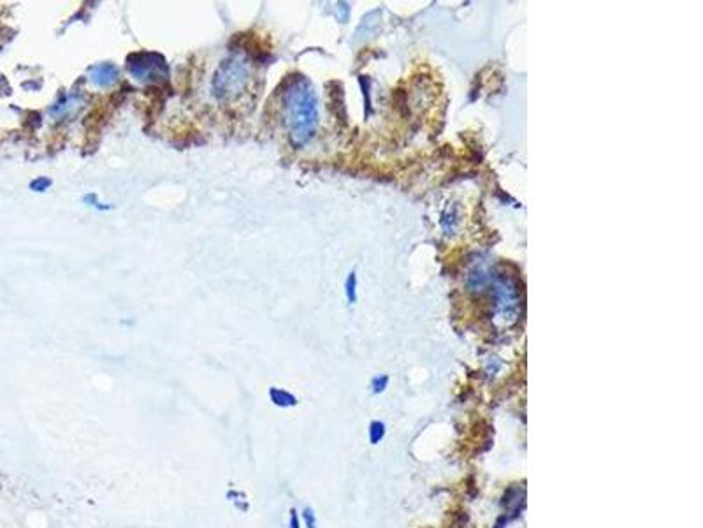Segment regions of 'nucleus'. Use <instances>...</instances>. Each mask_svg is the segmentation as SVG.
<instances>
[{"mask_svg":"<svg viewBox=\"0 0 703 528\" xmlns=\"http://www.w3.org/2000/svg\"><path fill=\"white\" fill-rule=\"evenodd\" d=\"M283 104L290 139L296 146L306 145L319 123V100L312 83L303 76L292 78L283 96Z\"/></svg>","mask_w":703,"mask_h":528,"instance_id":"f257e3e1","label":"nucleus"},{"mask_svg":"<svg viewBox=\"0 0 703 528\" xmlns=\"http://www.w3.org/2000/svg\"><path fill=\"white\" fill-rule=\"evenodd\" d=\"M248 67L240 58H227L220 64L213 78V94L220 100L240 97L248 85Z\"/></svg>","mask_w":703,"mask_h":528,"instance_id":"f03ea898","label":"nucleus"},{"mask_svg":"<svg viewBox=\"0 0 703 528\" xmlns=\"http://www.w3.org/2000/svg\"><path fill=\"white\" fill-rule=\"evenodd\" d=\"M129 71L141 81L159 80L168 74L166 60L159 53H137L129 58Z\"/></svg>","mask_w":703,"mask_h":528,"instance_id":"7ed1b4c3","label":"nucleus"},{"mask_svg":"<svg viewBox=\"0 0 703 528\" xmlns=\"http://www.w3.org/2000/svg\"><path fill=\"white\" fill-rule=\"evenodd\" d=\"M120 78V71L113 64H99L90 69V80L100 88L113 87Z\"/></svg>","mask_w":703,"mask_h":528,"instance_id":"20e7f679","label":"nucleus"},{"mask_svg":"<svg viewBox=\"0 0 703 528\" xmlns=\"http://www.w3.org/2000/svg\"><path fill=\"white\" fill-rule=\"evenodd\" d=\"M269 398L271 402L274 403L276 407H283V409H287V407H296L297 405V398L294 396L292 393H289V391L285 389H280V387H271L269 389Z\"/></svg>","mask_w":703,"mask_h":528,"instance_id":"39448f33","label":"nucleus"},{"mask_svg":"<svg viewBox=\"0 0 703 528\" xmlns=\"http://www.w3.org/2000/svg\"><path fill=\"white\" fill-rule=\"evenodd\" d=\"M385 432H387V430H385V423L373 421L371 425H369V442H371L373 446L380 444L385 437Z\"/></svg>","mask_w":703,"mask_h":528,"instance_id":"423d86ee","label":"nucleus"},{"mask_svg":"<svg viewBox=\"0 0 703 528\" xmlns=\"http://www.w3.org/2000/svg\"><path fill=\"white\" fill-rule=\"evenodd\" d=\"M345 292H346V299H348L350 305H354L355 299H357V294H355V288H357V276H355V273L352 272L348 275V279H346V283H345Z\"/></svg>","mask_w":703,"mask_h":528,"instance_id":"0eeeda50","label":"nucleus"},{"mask_svg":"<svg viewBox=\"0 0 703 528\" xmlns=\"http://www.w3.org/2000/svg\"><path fill=\"white\" fill-rule=\"evenodd\" d=\"M373 393L378 394V393H384L385 387L389 386V376H382V377H375L373 379Z\"/></svg>","mask_w":703,"mask_h":528,"instance_id":"6e6552de","label":"nucleus"},{"mask_svg":"<svg viewBox=\"0 0 703 528\" xmlns=\"http://www.w3.org/2000/svg\"><path fill=\"white\" fill-rule=\"evenodd\" d=\"M303 520L306 528H317V516L313 513L312 507H304L303 509Z\"/></svg>","mask_w":703,"mask_h":528,"instance_id":"1a4fd4ad","label":"nucleus"},{"mask_svg":"<svg viewBox=\"0 0 703 528\" xmlns=\"http://www.w3.org/2000/svg\"><path fill=\"white\" fill-rule=\"evenodd\" d=\"M50 185H51V180H48V178H39V180L32 182L30 188H34V191H39V192H44L46 188L50 187Z\"/></svg>","mask_w":703,"mask_h":528,"instance_id":"9d476101","label":"nucleus"},{"mask_svg":"<svg viewBox=\"0 0 703 528\" xmlns=\"http://www.w3.org/2000/svg\"><path fill=\"white\" fill-rule=\"evenodd\" d=\"M290 528H301V523H299V516H297V511L292 509L290 511V523H289Z\"/></svg>","mask_w":703,"mask_h":528,"instance_id":"9b49d317","label":"nucleus"}]
</instances>
